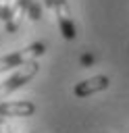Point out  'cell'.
Masks as SVG:
<instances>
[{
  "instance_id": "cell-9",
  "label": "cell",
  "mask_w": 129,
  "mask_h": 133,
  "mask_svg": "<svg viewBox=\"0 0 129 133\" xmlns=\"http://www.w3.org/2000/svg\"><path fill=\"white\" fill-rule=\"evenodd\" d=\"M54 4H56V0H44V6H48V8H54Z\"/></svg>"
},
{
  "instance_id": "cell-7",
  "label": "cell",
  "mask_w": 129,
  "mask_h": 133,
  "mask_svg": "<svg viewBox=\"0 0 129 133\" xmlns=\"http://www.w3.org/2000/svg\"><path fill=\"white\" fill-rule=\"evenodd\" d=\"M42 4L44 0H27V6H29V19L31 21H40L42 19Z\"/></svg>"
},
{
  "instance_id": "cell-5",
  "label": "cell",
  "mask_w": 129,
  "mask_h": 133,
  "mask_svg": "<svg viewBox=\"0 0 129 133\" xmlns=\"http://www.w3.org/2000/svg\"><path fill=\"white\" fill-rule=\"evenodd\" d=\"M31 114H35V104L29 100L0 102V116H31Z\"/></svg>"
},
{
  "instance_id": "cell-1",
  "label": "cell",
  "mask_w": 129,
  "mask_h": 133,
  "mask_svg": "<svg viewBox=\"0 0 129 133\" xmlns=\"http://www.w3.org/2000/svg\"><path fill=\"white\" fill-rule=\"evenodd\" d=\"M37 71H40V64H37V58L35 60H29V62H25L23 66H19L4 83H0V102L6 98V96H10L15 89H19V87H23L27 81H31L35 75H37Z\"/></svg>"
},
{
  "instance_id": "cell-2",
  "label": "cell",
  "mask_w": 129,
  "mask_h": 133,
  "mask_svg": "<svg viewBox=\"0 0 129 133\" xmlns=\"http://www.w3.org/2000/svg\"><path fill=\"white\" fill-rule=\"evenodd\" d=\"M46 52V46L42 42H33L29 44L27 48H21L12 54H6V56H0V73L4 71H10V69H17V66H23L25 62L29 60H35L37 56H42Z\"/></svg>"
},
{
  "instance_id": "cell-4",
  "label": "cell",
  "mask_w": 129,
  "mask_h": 133,
  "mask_svg": "<svg viewBox=\"0 0 129 133\" xmlns=\"http://www.w3.org/2000/svg\"><path fill=\"white\" fill-rule=\"evenodd\" d=\"M110 83V79L106 75H96V77H89L85 81H79L75 87H73V96L75 98H87L92 94H98L102 89H106Z\"/></svg>"
},
{
  "instance_id": "cell-3",
  "label": "cell",
  "mask_w": 129,
  "mask_h": 133,
  "mask_svg": "<svg viewBox=\"0 0 129 133\" xmlns=\"http://www.w3.org/2000/svg\"><path fill=\"white\" fill-rule=\"evenodd\" d=\"M54 15H56V21H58V27H60V33L64 39H75L77 35V29H75V23H73V17H71V6L67 0H56L54 4Z\"/></svg>"
},
{
  "instance_id": "cell-8",
  "label": "cell",
  "mask_w": 129,
  "mask_h": 133,
  "mask_svg": "<svg viewBox=\"0 0 129 133\" xmlns=\"http://www.w3.org/2000/svg\"><path fill=\"white\" fill-rule=\"evenodd\" d=\"M4 118L6 116H0V133H10V129H8V125H6Z\"/></svg>"
},
{
  "instance_id": "cell-6",
  "label": "cell",
  "mask_w": 129,
  "mask_h": 133,
  "mask_svg": "<svg viewBox=\"0 0 129 133\" xmlns=\"http://www.w3.org/2000/svg\"><path fill=\"white\" fill-rule=\"evenodd\" d=\"M29 12V6H27V0H15L12 2V8H10V15L8 19L4 21V29L8 33H15L19 29V25L23 23V15Z\"/></svg>"
}]
</instances>
